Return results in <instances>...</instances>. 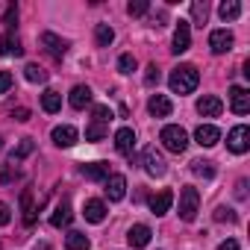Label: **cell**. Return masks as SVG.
I'll return each mask as SVG.
<instances>
[{"label":"cell","instance_id":"19","mask_svg":"<svg viewBox=\"0 0 250 250\" xmlns=\"http://www.w3.org/2000/svg\"><path fill=\"white\" fill-rule=\"evenodd\" d=\"M171 203H174V191H159V194H153L150 197V212L153 215H165L168 209H171Z\"/></svg>","mask_w":250,"mask_h":250},{"label":"cell","instance_id":"32","mask_svg":"<svg viewBox=\"0 0 250 250\" xmlns=\"http://www.w3.org/2000/svg\"><path fill=\"white\" fill-rule=\"evenodd\" d=\"M191 171H194L197 177H206V180H212V177H215V165H212V162H206V159H194V162H191Z\"/></svg>","mask_w":250,"mask_h":250},{"label":"cell","instance_id":"25","mask_svg":"<svg viewBox=\"0 0 250 250\" xmlns=\"http://www.w3.org/2000/svg\"><path fill=\"white\" fill-rule=\"evenodd\" d=\"M91 247V241H88V235H83V232H68L65 235V250H88Z\"/></svg>","mask_w":250,"mask_h":250},{"label":"cell","instance_id":"14","mask_svg":"<svg viewBox=\"0 0 250 250\" xmlns=\"http://www.w3.org/2000/svg\"><path fill=\"white\" fill-rule=\"evenodd\" d=\"M106 194H109L112 203L124 200V194H127V180H124L121 174H109L106 177Z\"/></svg>","mask_w":250,"mask_h":250},{"label":"cell","instance_id":"21","mask_svg":"<svg viewBox=\"0 0 250 250\" xmlns=\"http://www.w3.org/2000/svg\"><path fill=\"white\" fill-rule=\"evenodd\" d=\"M71 218H74V212H71L68 200H62V203L53 209V215H50V224H53L56 229H62V227H68V224H71Z\"/></svg>","mask_w":250,"mask_h":250},{"label":"cell","instance_id":"33","mask_svg":"<svg viewBox=\"0 0 250 250\" xmlns=\"http://www.w3.org/2000/svg\"><path fill=\"white\" fill-rule=\"evenodd\" d=\"M118 71L121 74H133L136 71V56L133 53H121L118 56Z\"/></svg>","mask_w":250,"mask_h":250},{"label":"cell","instance_id":"13","mask_svg":"<svg viewBox=\"0 0 250 250\" xmlns=\"http://www.w3.org/2000/svg\"><path fill=\"white\" fill-rule=\"evenodd\" d=\"M197 112H200L203 118H218V115L224 112V103H221V97H215V94H203V97L197 100Z\"/></svg>","mask_w":250,"mask_h":250},{"label":"cell","instance_id":"36","mask_svg":"<svg viewBox=\"0 0 250 250\" xmlns=\"http://www.w3.org/2000/svg\"><path fill=\"white\" fill-rule=\"evenodd\" d=\"M145 83H147V85L159 83V68H156V65H150V68H147V74H145Z\"/></svg>","mask_w":250,"mask_h":250},{"label":"cell","instance_id":"35","mask_svg":"<svg viewBox=\"0 0 250 250\" xmlns=\"http://www.w3.org/2000/svg\"><path fill=\"white\" fill-rule=\"evenodd\" d=\"M215 221H235V212L232 209H227V206H218V212H215Z\"/></svg>","mask_w":250,"mask_h":250},{"label":"cell","instance_id":"3","mask_svg":"<svg viewBox=\"0 0 250 250\" xmlns=\"http://www.w3.org/2000/svg\"><path fill=\"white\" fill-rule=\"evenodd\" d=\"M159 142H162L165 150L183 153V150L188 147V133H186L183 127H177V124H168V127H162V133H159Z\"/></svg>","mask_w":250,"mask_h":250},{"label":"cell","instance_id":"15","mask_svg":"<svg viewBox=\"0 0 250 250\" xmlns=\"http://www.w3.org/2000/svg\"><path fill=\"white\" fill-rule=\"evenodd\" d=\"M42 44H44V50H47L53 59H62V56H65V50H68L65 39H59L56 33H42Z\"/></svg>","mask_w":250,"mask_h":250},{"label":"cell","instance_id":"9","mask_svg":"<svg viewBox=\"0 0 250 250\" xmlns=\"http://www.w3.org/2000/svg\"><path fill=\"white\" fill-rule=\"evenodd\" d=\"M229 109L235 115H247L250 112V91L241 88V85H232L229 88Z\"/></svg>","mask_w":250,"mask_h":250},{"label":"cell","instance_id":"29","mask_svg":"<svg viewBox=\"0 0 250 250\" xmlns=\"http://www.w3.org/2000/svg\"><path fill=\"white\" fill-rule=\"evenodd\" d=\"M33 150H36V142H33V139H24V142H21V145L9 153V159H12V162H21V159H27Z\"/></svg>","mask_w":250,"mask_h":250},{"label":"cell","instance_id":"24","mask_svg":"<svg viewBox=\"0 0 250 250\" xmlns=\"http://www.w3.org/2000/svg\"><path fill=\"white\" fill-rule=\"evenodd\" d=\"M42 109H44V112H50V115H53V112H59V109H62V94H59V91H53V88H47V91L42 94Z\"/></svg>","mask_w":250,"mask_h":250},{"label":"cell","instance_id":"40","mask_svg":"<svg viewBox=\"0 0 250 250\" xmlns=\"http://www.w3.org/2000/svg\"><path fill=\"white\" fill-rule=\"evenodd\" d=\"M218 250H238V241L235 238H227L224 244H218Z\"/></svg>","mask_w":250,"mask_h":250},{"label":"cell","instance_id":"38","mask_svg":"<svg viewBox=\"0 0 250 250\" xmlns=\"http://www.w3.org/2000/svg\"><path fill=\"white\" fill-rule=\"evenodd\" d=\"M9 218H12L9 206H6V203H0V227H6V224H9Z\"/></svg>","mask_w":250,"mask_h":250},{"label":"cell","instance_id":"16","mask_svg":"<svg viewBox=\"0 0 250 250\" xmlns=\"http://www.w3.org/2000/svg\"><path fill=\"white\" fill-rule=\"evenodd\" d=\"M150 227L147 224H133L130 227V232H127V241H130V247H147L150 244Z\"/></svg>","mask_w":250,"mask_h":250},{"label":"cell","instance_id":"27","mask_svg":"<svg viewBox=\"0 0 250 250\" xmlns=\"http://www.w3.org/2000/svg\"><path fill=\"white\" fill-rule=\"evenodd\" d=\"M191 18H194L197 27L206 24V18H209V3H206V0H194V3H191Z\"/></svg>","mask_w":250,"mask_h":250},{"label":"cell","instance_id":"10","mask_svg":"<svg viewBox=\"0 0 250 250\" xmlns=\"http://www.w3.org/2000/svg\"><path fill=\"white\" fill-rule=\"evenodd\" d=\"M50 139H53V145H56V147H74V145H77V139H80V133L71 127V124H62V127H53Z\"/></svg>","mask_w":250,"mask_h":250},{"label":"cell","instance_id":"17","mask_svg":"<svg viewBox=\"0 0 250 250\" xmlns=\"http://www.w3.org/2000/svg\"><path fill=\"white\" fill-rule=\"evenodd\" d=\"M171 109H174V106H171V100H168L165 94H153V97L147 100V112H150L153 118H168Z\"/></svg>","mask_w":250,"mask_h":250},{"label":"cell","instance_id":"12","mask_svg":"<svg viewBox=\"0 0 250 250\" xmlns=\"http://www.w3.org/2000/svg\"><path fill=\"white\" fill-rule=\"evenodd\" d=\"M194 142H197L200 147H215V145L221 142V130L212 127V124H200V127L194 130Z\"/></svg>","mask_w":250,"mask_h":250},{"label":"cell","instance_id":"34","mask_svg":"<svg viewBox=\"0 0 250 250\" xmlns=\"http://www.w3.org/2000/svg\"><path fill=\"white\" fill-rule=\"evenodd\" d=\"M147 9H150V3H147V0H130V3H127V12H130L133 18H142V15H147Z\"/></svg>","mask_w":250,"mask_h":250},{"label":"cell","instance_id":"11","mask_svg":"<svg viewBox=\"0 0 250 250\" xmlns=\"http://www.w3.org/2000/svg\"><path fill=\"white\" fill-rule=\"evenodd\" d=\"M115 147H118L121 156H133V150H136V133L130 127H121L115 133Z\"/></svg>","mask_w":250,"mask_h":250},{"label":"cell","instance_id":"18","mask_svg":"<svg viewBox=\"0 0 250 250\" xmlns=\"http://www.w3.org/2000/svg\"><path fill=\"white\" fill-rule=\"evenodd\" d=\"M83 177L91 180V183L106 180L109 177V162H88V165H83Z\"/></svg>","mask_w":250,"mask_h":250},{"label":"cell","instance_id":"22","mask_svg":"<svg viewBox=\"0 0 250 250\" xmlns=\"http://www.w3.org/2000/svg\"><path fill=\"white\" fill-rule=\"evenodd\" d=\"M0 53L3 56H21V42L12 30H6V36L0 39Z\"/></svg>","mask_w":250,"mask_h":250},{"label":"cell","instance_id":"2","mask_svg":"<svg viewBox=\"0 0 250 250\" xmlns=\"http://www.w3.org/2000/svg\"><path fill=\"white\" fill-rule=\"evenodd\" d=\"M109 121H112V109L97 103L91 109V124L85 127V142H100L106 133H109Z\"/></svg>","mask_w":250,"mask_h":250},{"label":"cell","instance_id":"30","mask_svg":"<svg viewBox=\"0 0 250 250\" xmlns=\"http://www.w3.org/2000/svg\"><path fill=\"white\" fill-rule=\"evenodd\" d=\"M21 206H24V224L33 227V224H36V206H33V194H30V191L21 194Z\"/></svg>","mask_w":250,"mask_h":250},{"label":"cell","instance_id":"4","mask_svg":"<svg viewBox=\"0 0 250 250\" xmlns=\"http://www.w3.org/2000/svg\"><path fill=\"white\" fill-rule=\"evenodd\" d=\"M197 209H200V191L194 186H186L180 191V218L188 224V221L197 218Z\"/></svg>","mask_w":250,"mask_h":250},{"label":"cell","instance_id":"1","mask_svg":"<svg viewBox=\"0 0 250 250\" xmlns=\"http://www.w3.org/2000/svg\"><path fill=\"white\" fill-rule=\"evenodd\" d=\"M197 83H200V74L194 65H177L168 77V85L174 94H191L197 88Z\"/></svg>","mask_w":250,"mask_h":250},{"label":"cell","instance_id":"37","mask_svg":"<svg viewBox=\"0 0 250 250\" xmlns=\"http://www.w3.org/2000/svg\"><path fill=\"white\" fill-rule=\"evenodd\" d=\"M9 85H12V74L9 71H0V94H3Z\"/></svg>","mask_w":250,"mask_h":250},{"label":"cell","instance_id":"23","mask_svg":"<svg viewBox=\"0 0 250 250\" xmlns=\"http://www.w3.org/2000/svg\"><path fill=\"white\" fill-rule=\"evenodd\" d=\"M106 218V203L103 200H85V221L100 224Z\"/></svg>","mask_w":250,"mask_h":250},{"label":"cell","instance_id":"39","mask_svg":"<svg viewBox=\"0 0 250 250\" xmlns=\"http://www.w3.org/2000/svg\"><path fill=\"white\" fill-rule=\"evenodd\" d=\"M12 115H15V121H30V109H24V106H18Z\"/></svg>","mask_w":250,"mask_h":250},{"label":"cell","instance_id":"8","mask_svg":"<svg viewBox=\"0 0 250 250\" xmlns=\"http://www.w3.org/2000/svg\"><path fill=\"white\" fill-rule=\"evenodd\" d=\"M232 42H235V39H232L229 30H215V33H209V50H212L215 56L232 50Z\"/></svg>","mask_w":250,"mask_h":250},{"label":"cell","instance_id":"6","mask_svg":"<svg viewBox=\"0 0 250 250\" xmlns=\"http://www.w3.org/2000/svg\"><path fill=\"white\" fill-rule=\"evenodd\" d=\"M142 165H145V171H147L150 177H162V174L168 171V168H165V159H162V153H156V147H145Z\"/></svg>","mask_w":250,"mask_h":250},{"label":"cell","instance_id":"20","mask_svg":"<svg viewBox=\"0 0 250 250\" xmlns=\"http://www.w3.org/2000/svg\"><path fill=\"white\" fill-rule=\"evenodd\" d=\"M68 103H71L74 109H85V106L91 103V88H88V85H74Z\"/></svg>","mask_w":250,"mask_h":250},{"label":"cell","instance_id":"31","mask_svg":"<svg viewBox=\"0 0 250 250\" xmlns=\"http://www.w3.org/2000/svg\"><path fill=\"white\" fill-rule=\"evenodd\" d=\"M24 77H27L30 83H47V71H44L42 65H36V62H30V65L24 68Z\"/></svg>","mask_w":250,"mask_h":250},{"label":"cell","instance_id":"7","mask_svg":"<svg viewBox=\"0 0 250 250\" xmlns=\"http://www.w3.org/2000/svg\"><path fill=\"white\" fill-rule=\"evenodd\" d=\"M191 47V30H188V21H180L177 30H174V39H171V50L180 56Z\"/></svg>","mask_w":250,"mask_h":250},{"label":"cell","instance_id":"28","mask_svg":"<svg viewBox=\"0 0 250 250\" xmlns=\"http://www.w3.org/2000/svg\"><path fill=\"white\" fill-rule=\"evenodd\" d=\"M94 39H97V44H100V47H109V44L115 42V30H112L109 24H97V30H94Z\"/></svg>","mask_w":250,"mask_h":250},{"label":"cell","instance_id":"5","mask_svg":"<svg viewBox=\"0 0 250 250\" xmlns=\"http://www.w3.org/2000/svg\"><path fill=\"white\" fill-rule=\"evenodd\" d=\"M227 147L232 153H247V147H250V127H244V124L232 127L229 136H227Z\"/></svg>","mask_w":250,"mask_h":250},{"label":"cell","instance_id":"41","mask_svg":"<svg viewBox=\"0 0 250 250\" xmlns=\"http://www.w3.org/2000/svg\"><path fill=\"white\" fill-rule=\"evenodd\" d=\"M0 147H3V142H0Z\"/></svg>","mask_w":250,"mask_h":250},{"label":"cell","instance_id":"26","mask_svg":"<svg viewBox=\"0 0 250 250\" xmlns=\"http://www.w3.org/2000/svg\"><path fill=\"white\" fill-rule=\"evenodd\" d=\"M218 15H221L224 21H235V18L241 15V3H235V0H224V3L218 6Z\"/></svg>","mask_w":250,"mask_h":250}]
</instances>
